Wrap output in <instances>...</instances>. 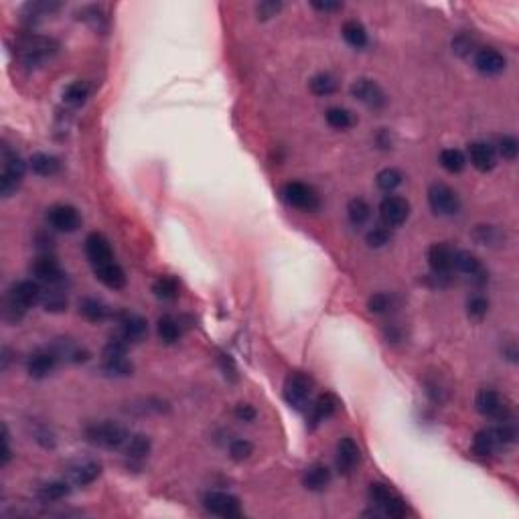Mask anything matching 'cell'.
<instances>
[{
    "label": "cell",
    "instance_id": "48",
    "mask_svg": "<svg viewBox=\"0 0 519 519\" xmlns=\"http://www.w3.org/2000/svg\"><path fill=\"white\" fill-rule=\"evenodd\" d=\"M391 240V231H389L388 227H373L372 231L367 233V243H370V248H384L386 243H389Z\"/></svg>",
    "mask_w": 519,
    "mask_h": 519
},
{
    "label": "cell",
    "instance_id": "28",
    "mask_svg": "<svg viewBox=\"0 0 519 519\" xmlns=\"http://www.w3.org/2000/svg\"><path fill=\"white\" fill-rule=\"evenodd\" d=\"M331 483V470L324 465H312L303 475V485L308 491H324Z\"/></svg>",
    "mask_w": 519,
    "mask_h": 519
},
{
    "label": "cell",
    "instance_id": "15",
    "mask_svg": "<svg viewBox=\"0 0 519 519\" xmlns=\"http://www.w3.org/2000/svg\"><path fill=\"white\" fill-rule=\"evenodd\" d=\"M118 326H120V337L128 343H138L148 335V323L140 315H132V312L118 315Z\"/></svg>",
    "mask_w": 519,
    "mask_h": 519
},
{
    "label": "cell",
    "instance_id": "22",
    "mask_svg": "<svg viewBox=\"0 0 519 519\" xmlns=\"http://www.w3.org/2000/svg\"><path fill=\"white\" fill-rule=\"evenodd\" d=\"M94 274L96 278L108 288L112 291H120L126 286V272L122 270V266H118L116 262H108L102 266H94Z\"/></svg>",
    "mask_w": 519,
    "mask_h": 519
},
{
    "label": "cell",
    "instance_id": "44",
    "mask_svg": "<svg viewBox=\"0 0 519 519\" xmlns=\"http://www.w3.org/2000/svg\"><path fill=\"white\" fill-rule=\"evenodd\" d=\"M229 454H231V458L233 460H238V463H242L245 458H250L252 454H254V444L252 442H248V440H233L231 442V446H229Z\"/></svg>",
    "mask_w": 519,
    "mask_h": 519
},
{
    "label": "cell",
    "instance_id": "29",
    "mask_svg": "<svg viewBox=\"0 0 519 519\" xmlns=\"http://www.w3.org/2000/svg\"><path fill=\"white\" fill-rule=\"evenodd\" d=\"M80 315H83L90 323H102L112 315V310L99 298H83L80 303Z\"/></svg>",
    "mask_w": 519,
    "mask_h": 519
},
{
    "label": "cell",
    "instance_id": "40",
    "mask_svg": "<svg viewBox=\"0 0 519 519\" xmlns=\"http://www.w3.org/2000/svg\"><path fill=\"white\" fill-rule=\"evenodd\" d=\"M337 90V80L331 73H319L310 80V92L315 96H331Z\"/></svg>",
    "mask_w": 519,
    "mask_h": 519
},
{
    "label": "cell",
    "instance_id": "36",
    "mask_svg": "<svg viewBox=\"0 0 519 519\" xmlns=\"http://www.w3.org/2000/svg\"><path fill=\"white\" fill-rule=\"evenodd\" d=\"M347 215H349V221L353 226H363L370 217H372V207L365 199H351L349 205H347Z\"/></svg>",
    "mask_w": 519,
    "mask_h": 519
},
{
    "label": "cell",
    "instance_id": "46",
    "mask_svg": "<svg viewBox=\"0 0 519 519\" xmlns=\"http://www.w3.org/2000/svg\"><path fill=\"white\" fill-rule=\"evenodd\" d=\"M489 310V303H487L485 296H472L467 305V312L472 321H481Z\"/></svg>",
    "mask_w": 519,
    "mask_h": 519
},
{
    "label": "cell",
    "instance_id": "30",
    "mask_svg": "<svg viewBox=\"0 0 519 519\" xmlns=\"http://www.w3.org/2000/svg\"><path fill=\"white\" fill-rule=\"evenodd\" d=\"M90 94H92V85L87 81H73L65 87L63 102L71 108H80L87 102Z\"/></svg>",
    "mask_w": 519,
    "mask_h": 519
},
{
    "label": "cell",
    "instance_id": "7",
    "mask_svg": "<svg viewBox=\"0 0 519 519\" xmlns=\"http://www.w3.org/2000/svg\"><path fill=\"white\" fill-rule=\"evenodd\" d=\"M312 391V379L307 373L294 372L286 377L284 381V400L294 408V410H305L310 400Z\"/></svg>",
    "mask_w": 519,
    "mask_h": 519
},
{
    "label": "cell",
    "instance_id": "8",
    "mask_svg": "<svg viewBox=\"0 0 519 519\" xmlns=\"http://www.w3.org/2000/svg\"><path fill=\"white\" fill-rule=\"evenodd\" d=\"M428 203L436 215H454L460 211V199L456 191L442 183H434L428 189Z\"/></svg>",
    "mask_w": 519,
    "mask_h": 519
},
{
    "label": "cell",
    "instance_id": "41",
    "mask_svg": "<svg viewBox=\"0 0 519 519\" xmlns=\"http://www.w3.org/2000/svg\"><path fill=\"white\" fill-rule=\"evenodd\" d=\"M402 181H404V177L398 169H384L377 175V187L386 193H391L393 189H398L402 185Z\"/></svg>",
    "mask_w": 519,
    "mask_h": 519
},
{
    "label": "cell",
    "instance_id": "32",
    "mask_svg": "<svg viewBox=\"0 0 519 519\" xmlns=\"http://www.w3.org/2000/svg\"><path fill=\"white\" fill-rule=\"evenodd\" d=\"M343 39L351 45V47L355 49H363L367 45V31H365V27L359 23V20H347L345 25H343Z\"/></svg>",
    "mask_w": 519,
    "mask_h": 519
},
{
    "label": "cell",
    "instance_id": "1",
    "mask_svg": "<svg viewBox=\"0 0 519 519\" xmlns=\"http://www.w3.org/2000/svg\"><path fill=\"white\" fill-rule=\"evenodd\" d=\"M43 296V291L39 286V282L35 280H20L11 286V291L6 294V300H4V319L8 323H18L25 312L39 303Z\"/></svg>",
    "mask_w": 519,
    "mask_h": 519
},
{
    "label": "cell",
    "instance_id": "12",
    "mask_svg": "<svg viewBox=\"0 0 519 519\" xmlns=\"http://www.w3.org/2000/svg\"><path fill=\"white\" fill-rule=\"evenodd\" d=\"M31 272L37 280L47 282V284H61L65 278L59 262L53 258L51 254H41L39 258L35 260L31 266Z\"/></svg>",
    "mask_w": 519,
    "mask_h": 519
},
{
    "label": "cell",
    "instance_id": "34",
    "mask_svg": "<svg viewBox=\"0 0 519 519\" xmlns=\"http://www.w3.org/2000/svg\"><path fill=\"white\" fill-rule=\"evenodd\" d=\"M49 286L51 288L41 296L43 307L47 312H63L67 308V294L59 288V284H49Z\"/></svg>",
    "mask_w": 519,
    "mask_h": 519
},
{
    "label": "cell",
    "instance_id": "2",
    "mask_svg": "<svg viewBox=\"0 0 519 519\" xmlns=\"http://www.w3.org/2000/svg\"><path fill=\"white\" fill-rule=\"evenodd\" d=\"M126 351H128V341L122 339L120 335L114 337L104 353H102V370L106 375L110 377H128L132 375V361L126 357Z\"/></svg>",
    "mask_w": 519,
    "mask_h": 519
},
{
    "label": "cell",
    "instance_id": "14",
    "mask_svg": "<svg viewBox=\"0 0 519 519\" xmlns=\"http://www.w3.org/2000/svg\"><path fill=\"white\" fill-rule=\"evenodd\" d=\"M351 94H353L355 99L363 102L370 108H381V106H386V94H384V90L372 80H365V78L357 80L351 85Z\"/></svg>",
    "mask_w": 519,
    "mask_h": 519
},
{
    "label": "cell",
    "instance_id": "21",
    "mask_svg": "<svg viewBox=\"0 0 519 519\" xmlns=\"http://www.w3.org/2000/svg\"><path fill=\"white\" fill-rule=\"evenodd\" d=\"M359 458H361V453H359V446H357L355 440L349 436L341 438L339 444H337V458H335L337 460V469L347 475V472L355 469Z\"/></svg>",
    "mask_w": 519,
    "mask_h": 519
},
{
    "label": "cell",
    "instance_id": "16",
    "mask_svg": "<svg viewBox=\"0 0 519 519\" xmlns=\"http://www.w3.org/2000/svg\"><path fill=\"white\" fill-rule=\"evenodd\" d=\"M85 256L94 266L114 262L112 245L102 233H90L87 240H85Z\"/></svg>",
    "mask_w": 519,
    "mask_h": 519
},
{
    "label": "cell",
    "instance_id": "18",
    "mask_svg": "<svg viewBox=\"0 0 519 519\" xmlns=\"http://www.w3.org/2000/svg\"><path fill=\"white\" fill-rule=\"evenodd\" d=\"M453 258L454 252L444 245V243H434L430 245L428 250V264H430V270L434 272V276L438 278H444V276L451 274L453 270Z\"/></svg>",
    "mask_w": 519,
    "mask_h": 519
},
{
    "label": "cell",
    "instance_id": "9",
    "mask_svg": "<svg viewBox=\"0 0 519 519\" xmlns=\"http://www.w3.org/2000/svg\"><path fill=\"white\" fill-rule=\"evenodd\" d=\"M47 224L57 231L73 233L81 227V215L73 205L59 203V205H53L47 209Z\"/></svg>",
    "mask_w": 519,
    "mask_h": 519
},
{
    "label": "cell",
    "instance_id": "24",
    "mask_svg": "<svg viewBox=\"0 0 519 519\" xmlns=\"http://www.w3.org/2000/svg\"><path fill=\"white\" fill-rule=\"evenodd\" d=\"M339 408V402L333 393H323L319 396V400L310 408V428H315L317 424H321L326 418H331Z\"/></svg>",
    "mask_w": 519,
    "mask_h": 519
},
{
    "label": "cell",
    "instance_id": "39",
    "mask_svg": "<svg viewBox=\"0 0 519 519\" xmlns=\"http://www.w3.org/2000/svg\"><path fill=\"white\" fill-rule=\"evenodd\" d=\"M440 164L442 169H446L448 173H460L467 166V159L460 150L456 148H444L440 152Z\"/></svg>",
    "mask_w": 519,
    "mask_h": 519
},
{
    "label": "cell",
    "instance_id": "50",
    "mask_svg": "<svg viewBox=\"0 0 519 519\" xmlns=\"http://www.w3.org/2000/svg\"><path fill=\"white\" fill-rule=\"evenodd\" d=\"M236 418L242 422H252L256 418V410H254V405L250 404H240L236 408Z\"/></svg>",
    "mask_w": 519,
    "mask_h": 519
},
{
    "label": "cell",
    "instance_id": "42",
    "mask_svg": "<svg viewBox=\"0 0 519 519\" xmlns=\"http://www.w3.org/2000/svg\"><path fill=\"white\" fill-rule=\"evenodd\" d=\"M379 509H381V511H384L386 515H389V518H393V519L404 518L405 511H408V507H405L404 499H402L400 495H396L393 491L389 493L388 499H386V501L379 505Z\"/></svg>",
    "mask_w": 519,
    "mask_h": 519
},
{
    "label": "cell",
    "instance_id": "37",
    "mask_svg": "<svg viewBox=\"0 0 519 519\" xmlns=\"http://www.w3.org/2000/svg\"><path fill=\"white\" fill-rule=\"evenodd\" d=\"M152 292L157 298L161 300H175L178 296V282L173 276H161L154 284H152Z\"/></svg>",
    "mask_w": 519,
    "mask_h": 519
},
{
    "label": "cell",
    "instance_id": "17",
    "mask_svg": "<svg viewBox=\"0 0 519 519\" xmlns=\"http://www.w3.org/2000/svg\"><path fill=\"white\" fill-rule=\"evenodd\" d=\"M57 361H59V357L55 355V351H53L51 347H49V349H39V351H35V353L29 357V361H27L29 375L35 377V379H43V377H47L49 373L55 370Z\"/></svg>",
    "mask_w": 519,
    "mask_h": 519
},
{
    "label": "cell",
    "instance_id": "6",
    "mask_svg": "<svg viewBox=\"0 0 519 519\" xmlns=\"http://www.w3.org/2000/svg\"><path fill=\"white\" fill-rule=\"evenodd\" d=\"M282 197H284V201L288 205L300 211H317L321 207V199H319L317 191L310 185L300 183V181L286 183L284 189H282Z\"/></svg>",
    "mask_w": 519,
    "mask_h": 519
},
{
    "label": "cell",
    "instance_id": "11",
    "mask_svg": "<svg viewBox=\"0 0 519 519\" xmlns=\"http://www.w3.org/2000/svg\"><path fill=\"white\" fill-rule=\"evenodd\" d=\"M379 215L384 219V224L388 227H398L405 224V219L410 217V203L404 197L398 195H388L381 205H379Z\"/></svg>",
    "mask_w": 519,
    "mask_h": 519
},
{
    "label": "cell",
    "instance_id": "49",
    "mask_svg": "<svg viewBox=\"0 0 519 519\" xmlns=\"http://www.w3.org/2000/svg\"><path fill=\"white\" fill-rule=\"evenodd\" d=\"M282 11V2H274V0H266V2H260L256 13H258V18L266 20L270 16H276Z\"/></svg>",
    "mask_w": 519,
    "mask_h": 519
},
{
    "label": "cell",
    "instance_id": "13",
    "mask_svg": "<svg viewBox=\"0 0 519 519\" xmlns=\"http://www.w3.org/2000/svg\"><path fill=\"white\" fill-rule=\"evenodd\" d=\"M475 405L479 410V414H483L487 418H497V420H507V408L503 404L501 396L493 389H481L477 393Z\"/></svg>",
    "mask_w": 519,
    "mask_h": 519
},
{
    "label": "cell",
    "instance_id": "19",
    "mask_svg": "<svg viewBox=\"0 0 519 519\" xmlns=\"http://www.w3.org/2000/svg\"><path fill=\"white\" fill-rule=\"evenodd\" d=\"M469 159H470V164H472L477 171H481V173H489V171H493V169H495V162H497V152H495V148L489 145V142L479 140V142H472V145H469Z\"/></svg>",
    "mask_w": 519,
    "mask_h": 519
},
{
    "label": "cell",
    "instance_id": "25",
    "mask_svg": "<svg viewBox=\"0 0 519 519\" xmlns=\"http://www.w3.org/2000/svg\"><path fill=\"white\" fill-rule=\"evenodd\" d=\"M102 472V467L99 463H94V460H85V463H78L75 467L69 469V479L71 483L78 487H85L90 483H94L97 477Z\"/></svg>",
    "mask_w": 519,
    "mask_h": 519
},
{
    "label": "cell",
    "instance_id": "43",
    "mask_svg": "<svg viewBox=\"0 0 519 519\" xmlns=\"http://www.w3.org/2000/svg\"><path fill=\"white\" fill-rule=\"evenodd\" d=\"M324 118H326V124L335 130H347L353 124L351 114L347 112L345 108H331V110H326Z\"/></svg>",
    "mask_w": 519,
    "mask_h": 519
},
{
    "label": "cell",
    "instance_id": "10",
    "mask_svg": "<svg viewBox=\"0 0 519 519\" xmlns=\"http://www.w3.org/2000/svg\"><path fill=\"white\" fill-rule=\"evenodd\" d=\"M203 505L205 509L213 513V515H219V518H240L242 515V507L238 497L229 495V493H221V491H209L205 497H203Z\"/></svg>",
    "mask_w": 519,
    "mask_h": 519
},
{
    "label": "cell",
    "instance_id": "3",
    "mask_svg": "<svg viewBox=\"0 0 519 519\" xmlns=\"http://www.w3.org/2000/svg\"><path fill=\"white\" fill-rule=\"evenodd\" d=\"M85 436L92 444L96 446H102V448H108V451H114V448H120L126 444L128 440V430L118 424V422L112 420H104V422H94L85 428Z\"/></svg>",
    "mask_w": 519,
    "mask_h": 519
},
{
    "label": "cell",
    "instance_id": "27",
    "mask_svg": "<svg viewBox=\"0 0 519 519\" xmlns=\"http://www.w3.org/2000/svg\"><path fill=\"white\" fill-rule=\"evenodd\" d=\"M124 454H126L130 463L142 465L146 456L150 454V440H148V436H142V434L130 436L126 440V444H124Z\"/></svg>",
    "mask_w": 519,
    "mask_h": 519
},
{
    "label": "cell",
    "instance_id": "35",
    "mask_svg": "<svg viewBox=\"0 0 519 519\" xmlns=\"http://www.w3.org/2000/svg\"><path fill=\"white\" fill-rule=\"evenodd\" d=\"M157 333H159V337H161L162 343L173 345V343H177L178 337H181V324L177 323V319L164 315V317L159 319V323H157Z\"/></svg>",
    "mask_w": 519,
    "mask_h": 519
},
{
    "label": "cell",
    "instance_id": "23",
    "mask_svg": "<svg viewBox=\"0 0 519 519\" xmlns=\"http://www.w3.org/2000/svg\"><path fill=\"white\" fill-rule=\"evenodd\" d=\"M51 349L55 351V355L67 363H83L90 357V351L85 347H81L80 343L71 339H57L51 345Z\"/></svg>",
    "mask_w": 519,
    "mask_h": 519
},
{
    "label": "cell",
    "instance_id": "5",
    "mask_svg": "<svg viewBox=\"0 0 519 519\" xmlns=\"http://www.w3.org/2000/svg\"><path fill=\"white\" fill-rule=\"evenodd\" d=\"M25 171H27V164L23 162V159L6 145L2 146V173H0L2 197H13L18 191L25 178Z\"/></svg>",
    "mask_w": 519,
    "mask_h": 519
},
{
    "label": "cell",
    "instance_id": "31",
    "mask_svg": "<svg viewBox=\"0 0 519 519\" xmlns=\"http://www.w3.org/2000/svg\"><path fill=\"white\" fill-rule=\"evenodd\" d=\"M501 444H499V438H497V432L495 430H481L475 434V440H472V451L479 456H489L495 451H499Z\"/></svg>",
    "mask_w": 519,
    "mask_h": 519
},
{
    "label": "cell",
    "instance_id": "47",
    "mask_svg": "<svg viewBox=\"0 0 519 519\" xmlns=\"http://www.w3.org/2000/svg\"><path fill=\"white\" fill-rule=\"evenodd\" d=\"M391 296L389 294H384V292H379V294H373L372 298H370V303H367V307L375 315H384V312H389L391 310Z\"/></svg>",
    "mask_w": 519,
    "mask_h": 519
},
{
    "label": "cell",
    "instance_id": "33",
    "mask_svg": "<svg viewBox=\"0 0 519 519\" xmlns=\"http://www.w3.org/2000/svg\"><path fill=\"white\" fill-rule=\"evenodd\" d=\"M453 268H456L458 272H463V274H467V276L483 274V266H481V262L477 260V256H472L470 252H454Z\"/></svg>",
    "mask_w": 519,
    "mask_h": 519
},
{
    "label": "cell",
    "instance_id": "38",
    "mask_svg": "<svg viewBox=\"0 0 519 519\" xmlns=\"http://www.w3.org/2000/svg\"><path fill=\"white\" fill-rule=\"evenodd\" d=\"M69 485L65 481H53V483H47L39 489V499L45 503H53V501H61L69 495Z\"/></svg>",
    "mask_w": 519,
    "mask_h": 519
},
{
    "label": "cell",
    "instance_id": "45",
    "mask_svg": "<svg viewBox=\"0 0 519 519\" xmlns=\"http://www.w3.org/2000/svg\"><path fill=\"white\" fill-rule=\"evenodd\" d=\"M518 150L519 145L513 136H503L501 140H499V145H497V152H499V157H503L505 161H515L518 159Z\"/></svg>",
    "mask_w": 519,
    "mask_h": 519
},
{
    "label": "cell",
    "instance_id": "4",
    "mask_svg": "<svg viewBox=\"0 0 519 519\" xmlns=\"http://www.w3.org/2000/svg\"><path fill=\"white\" fill-rule=\"evenodd\" d=\"M18 55L23 59V63L29 65V67H35V65H41L43 61L51 59L57 49H59V43L51 37H41V35H29L25 39H20L18 43Z\"/></svg>",
    "mask_w": 519,
    "mask_h": 519
},
{
    "label": "cell",
    "instance_id": "20",
    "mask_svg": "<svg viewBox=\"0 0 519 519\" xmlns=\"http://www.w3.org/2000/svg\"><path fill=\"white\" fill-rule=\"evenodd\" d=\"M505 57L497 49H479L475 55V67L485 75H499L505 69Z\"/></svg>",
    "mask_w": 519,
    "mask_h": 519
},
{
    "label": "cell",
    "instance_id": "51",
    "mask_svg": "<svg viewBox=\"0 0 519 519\" xmlns=\"http://www.w3.org/2000/svg\"><path fill=\"white\" fill-rule=\"evenodd\" d=\"M312 8H317L321 13H333V11H341L343 4L341 2H319V0H315L312 2Z\"/></svg>",
    "mask_w": 519,
    "mask_h": 519
},
{
    "label": "cell",
    "instance_id": "26",
    "mask_svg": "<svg viewBox=\"0 0 519 519\" xmlns=\"http://www.w3.org/2000/svg\"><path fill=\"white\" fill-rule=\"evenodd\" d=\"M29 166H31L32 173H35V175H39V177H53V175H57V173H59L61 162H59L57 157H53V154H47V152H37V154H32L31 157Z\"/></svg>",
    "mask_w": 519,
    "mask_h": 519
}]
</instances>
